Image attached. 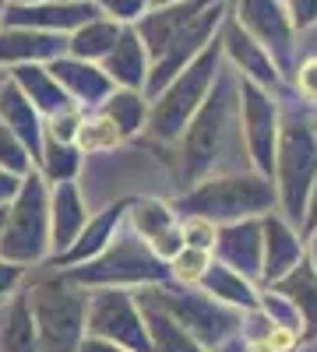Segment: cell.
I'll return each instance as SVG.
<instances>
[{
  "instance_id": "cell-37",
  "label": "cell",
  "mask_w": 317,
  "mask_h": 352,
  "mask_svg": "<svg viewBox=\"0 0 317 352\" xmlns=\"http://www.w3.org/2000/svg\"><path fill=\"white\" fill-rule=\"evenodd\" d=\"M184 243L187 247H201V250H215V232L219 226L212 219H201V215H184Z\"/></svg>"
},
{
  "instance_id": "cell-9",
  "label": "cell",
  "mask_w": 317,
  "mask_h": 352,
  "mask_svg": "<svg viewBox=\"0 0 317 352\" xmlns=\"http://www.w3.org/2000/svg\"><path fill=\"white\" fill-rule=\"evenodd\" d=\"M0 257L25 268H39L53 257L50 240V184L32 169L21 180L18 194L8 201V222L0 236Z\"/></svg>"
},
{
  "instance_id": "cell-6",
  "label": "cell",
  "mask_w": 317,
  "mask_h": 352,
  "mask_svg": "<svg viewBox=\"0 0 317 352\" xmlns=\"http://www.w3.org/2000/svg\"><path fill=\"white\" fill-rule=\"evenodd\" d=\"M222 32V28H219ZM226 64V53H222V39L215 36L205 50H201L194 60L173 78L162 92L152 99V109H149V134L155 141H166V144H177L180 134L187 131L190 116L201 109V102L208 99V92L215 88V78Z\"/></svg>"
},
{
  "instance_id": "cell-46",
  "label": "cell",
  "mask_w": 317,
  "mask_h": 352,
  "mask_svg": "<svg viewBox=\"0 0 317 352\" xmlns=\"http://www.w3.org/2000/svg\"><path fill=\"white\" fill-rule=\"evenodd\" d=\"M152 8H166V4H177V0H149Z\"/></svg>"
},
{
  "instance_id": "cell-25",
  "label": "cell",
  "mask_w": 317,
  "mask_h": 352,
  "mask_svg": "<svg viewBox=\"0 0 317 352\" xmlns=\"http://www.w3.org/2000/svg\"><path fill=\"white\" fill-rule=\"evenodd\" d=\"M272 289H278L282 296H289V303L300 310L303 320V335L300 342H317V268L310 264V257H303L293 272H285Z\"/></svg>"
},
{
  "instance_id": "cell-39",
  "label": "cell",
  "mask_w": 317,
  "mask_h": 352,
  "mask_svg": "<svg viewBox=\"0 0 317 352\" xmlns=\"http://www.w3.org/2000/svg\"><path fill=\"white\" fill-rule=\"evenodd\" d=\"M28 272H32V268H25V264H14V261H8V257H0V303L11 300L14 292L28 282Z\"/></svg>"
},
{
  "instance_id": "cell-1",
  "label": "cell",
  "mask_w": 317,
  "mask_h": 352,
  "mask_svg": "<svg viewBox=\"0 0 317 352\" xmlns=\"http://www.w3.org/2000/svg\"><path fill=\"white\" fill-rule=\"evenodd\" d=\"M233 11V0H177L166 8H149L134 21L152 56V71L145 81V96L155 99L194 56L205 50Z\"/></svg>"
},
{
  "instance_id": "cell-12",
  "label": "cell",
  "mask_w": 317,
  "mask_h": 352,
  "mask_svg": "<svg viewBox=\"0 0 317 352\" xmlns=\"http://www.w3.org/2000/svg\"><path fill=\"white\" fill-rule=\"evenodd\" d=\"M233 14L272 53L275 67L289 81L296 67V25L282 0H233Z\"/></svg>"
},
{
  "instance_id": "cell-21",
  "label": "cell",
  "mask_w": 317,
  "mask_h": 352,
  "mask_svg": "<svg viewBox=\"0 0 317 352\" xmlns=\"http://www.w3.org/2000/svg\"><path fill=\"white\" fill-rule=\"evenodd\" d=\"M99 64L113 78L117 88H141V92H145V81H149V71H152V56H149L145 39L138 36L134 25H124L120 39L113 43V50L102 56Z\"/></svg>"
},
{
  "instance_id": "cell-8",
  "label": "cell",
  "mask_w": 317,
  "mask_h": 352,
  "mask_svg": "<svg viewBox=\"0 0 317 352\" xmlns=\"http://www.w3.org/2000/svg\"><path fill=\"white\" fill-rule=\"evenodd\" d=\"M74 282H81L85 289H99V285H124V289H141V285H155V282H169V261L159 257L138 232L124 222L120 232L113 236V243L96 254L92 261L64 268Z\"/></svg>"
},
{
  "instance_id": "cell-17",
  "label": "cell",
  "mask_w": 317,
  "mask_h": 352,
  "mask_svg": "<svg viewBox=\"0 0 317 352\" xmlns=\"http://www.w3.org/2000/svg\"><path fill=\"white\" fill-rule=\"evenodd\" d=\"M67 53V36L25 25H0V71L21 64H50Z\"/></svg>"
},
{
  "instance_id": "cell-27",
  "label": "cell",
  "mask_w": 317,
  "mask_h": 352,
  "mask_svg": "<svg viewBox=\"0 0 317 352\" xmlns=\"http://www.w3.org/2000/svg\"><path fill=\"white\" fill-rule=\"evenodd\" d=\"M149 109H152V99L141 92V88H113L99 106V113L120 131L124 141L138 138L141 131H149Z\"/></svg>"
},
{
  "instance_id": "cell-4",
  "label": "cell",
  "mask_w": 317,
  "mask_h": 352,
  "mask_svg": "<svg viewBox=\"0 0 317 352\" xmlns=\"http://www.w3.org/2000/svg\"><path fill=\"white\" fill-rule=\"evenodd\" d=\"M173 208L184 215H201L212 219L215 226L240 222V219H261L278 208L275 197V180L257 169H229V173H212L205 180L187 187Z\"/></svg>"
},
{
  "instance_id": "cell-10",
  "label": "cell",
  "mask_w": 317,
  "mask_h": 352,
  "mask_svg": "<svg viewBox=\"0 0 317 352\" xmlns=\"http://www.w3.org/2000/svg\"><path fill=\"white\" fill-rule=\"evenodd\" d=\"M85 328H89V335H99V338H109L117 345H127L131 352H152L145 310H141L134 289H124V285L89 289Z\"/></svg>"
},
{
  "instance_id": "cell-50",
  "label": "cell",
  "mask_w": 317,
  "mask_h": 352,
  "mask_svg": "<svg viewBox=\"0 0 317 352\" xmlns=\"http://www.w3.org/2000/svg\"><path fill=\"white\" fill-rule=\"evenodd\" d=\"M4 74H8V71H0V81H4Z\"/></svg>"
},
{
  "instance_id": "cell-49",
  "label": "cell",
  "mask_w": 317,
  "mask_h": 352,
  "mask_svg": "<svg viewBox=\"0 0 317 352\" xmlns=\"http://www.w3.org/2000/svg\"><path fill=\"white\" fill-rule=\"evenodd\" d=\"M310 116H314V131H317V109H310Z\"/></svg>"
},
{
  "instance_id": "cell-32",
  "label": "cell",
  "mask_w": 317,
  "mask_h": 352,
  "mask_svg": "<svg viewBox=\"0 0 317 352\" xmlns=\"http://www.w3.org/2000/svg\"><path fill=\"white\" fill-rule=\"evenodd\" d=\"M74 144H78L85 155H102V152L120 148L124 138H120V131L113 127L99 109H89V113H85V120H81V127H78Z\"/></svg>"
},
{
  "instance_id": "cell-33",
  "label": "cell",
  "mask_w": 317,
  "mask_h": 352,
  "mask_svg": "<svg viewBox=\"0 0 317 352\" xmlns=\"http://www.w3.org/2000/svg\"><path fill=\"white\" fill-rule=\"evenodd\" d=\"M212 261H215L212 250H201V247H187L184 243L177 254L169 257V275H173V282H180V285H201V278H205Z\"/></svg>"
},
{
  "instance_id": "cell-40",
  "label": "cell",
  "mask_w": 317,
  "mask_h": 352,
  "mask_svg": "<svg viewBox=\"0 0 317 352\" xmlns=\"http://www.w3.org/2000/svg\"><path fill=\"white\" fill-rule=\"evenodd\" d=\"M285 11H289L296 32H307V28L317 25V0H282Z\"/></svg>"
},
{
  "instance_id": "cell-36",
  "label": "cell",
  "mask_w": 317,
  "mask_h": 352,
  "mask_svg": "<svg viewBox=\"0 0 317 352\" xmlns=\"http://www.w3.org/2000/svg\"><path fill=\"white\" fill-rule=\"evenodd\" d=\"M85 113H89V109L67 106V109H61V113L46 116V134L56 138V141H74V138H78V127H81V120H85Z\"/></svg>"
},
{
  "instance_id": "cell-15",
  "label": "cell",
  "mask_w": 317,
  "mask_h": 352,
  "mask_svg": "<svg viewBox=\"0 0 317 352\" xmlns=\"http://www.w3.org/2000/svg\"><path fill=\"white\" fill-rule=\"evenodd\" d=\"M215 261H222L226 268L240 272L243 278L261 285V268H265V232L261 219H240L226 222L215 232Z\"/></svg>"
},
{
  "instance_id": "cell-2",
  "label": "cell",
  "mask_w": 317,
  "mask_h": 352,
  "mask_svg": "<svg viewBox=\"0 0 317 352\" xmlns=\"http://www.w3.org/2000/svg\"><path fill=\"white\" fill-rule=\"evenodd\" d=\"M177 144H180V180L187 187H194L212 173H229L226 166L229 155L237 152L247 155V144L240 134V74L229 64H222L215 88L190 116Z\"/></svg>"
},
{
  "instance_id": "cell-18",
  "label": "cell",
  "mask_w": 317,
  "mask_h": 352,
  "mask_svg": "<svg viewBox=\"0 0 317 352\" xmlns=\"http://www.w3.org/2000/svg\"><path fill=\"white\" fill-rule=\"evenodd\" d=\"M124 219H127V201L106 204V208L92 212L89 222H85V229L74 236V243H71L67 250H61V254H53L50 264H53V268H74V264L92 261L96 254H102V250L113 243V236L120 232Z\"/></svg>"
},
{
  "instance_id": "cell-3",
  "label": "cell",
  "mask_w": 317,
  "mask_h": 352,
  "mask_svg": "<svg viewBox=\"0 0 317 352\" xmlns=\"http://www.w3.org/2000/svg\"><path fill=\"white\" fill-rule=\"evenodd\" d=\"M25 292L43 352H78L81 338L89 335V328H85L89 289L74 282L64 268H53L46 261L39 264V272H28Z\"/></svg>"
},
{
  "instance_id": "cell-28",
  "label": "cell",
  "mask_w": 317,
  "mask_h": 352,
  "mask_svg": "<svg viewBox=\"0 0 317 352\" xmlns=\"http://www.w3.org/2000/svg\"><path fill=\"white\" fill-rule=\"evenodd\" d=\"M201 289H205L208 296H215L219 303L237 307V310H257V307H261V285L243 278L233 268H226L222 261H212L208 264L205 278H201Z\"/></svg>"
},
{
  "instance_id": "cell-14",
  "label": "cell",
  "mask_w": 317,
  "mask_h": 352,
  "mask_svg": "<svg viewBox=\"0 0 317 352\" xmlns=\"http://www.w3.org/2000/svg\"><path fill=\"white\" fill-rule=\"evenodd\" d=\"M141 240H145L159 257H173L184 247V222L173 204L159 197H131L127 201V219H124Z\"/></svg>"
},
{
  "instance_id": "cell-11",
  "label": "cell",
  "mask_w": 317,
  "mask_h": 352,
  "mask_svg": "<svg viewBox=\"0 0 317 352\" xmlns=\"http://www.w3.org/2000/svg\"><path fill=\"white\" fill-rule=\"evenodd\" d=\"M282 131V106L275 92L240 78V134L247 144V159L257 173H275V144Z\"/></svg>"
},
{
  "instance_id": "cell-19",
  "label": "cell",
  "mask_w": 317,
  "mask_h": 352,
  "mask_svg": "<svg viewBox=\"0 0 317 352\" xmlns=\"http://www.w3.org/2000/svg\"><path fill=\"white\" fill-rule=\"evenodd\" d=\"M261 232H265V268H261V285H275L285 272H293L307 257V240L296 226H289L278 208L261 215Z\"/></svg>"
},
{
  "instance_id": "cell-35",
  "label": "cell",
  "mask_w": 317,
  "mask_h": 352,
  "mask_svg": "<svg viewBox=\"0 0 317 352\" xmlns=\"http://www.w3.org/2000/svg\"><path fill=\"white\" fill-rule=\"evenodd\" d=\"M289 88H293V99H300L303 106L317 109V53L296 60L293 78H289Z\"/></svg>"
},
{
  "instance_id": "cell-20",
  "label": "cell",
  "mask_w": 317,
  "mask_h": 352,
  "mask_svg": "<svg viewBox=\"0 0 317 352\" xmlns=\"http://www.w3.org/2000/svg\"><path fill=\"white\" fill-rule=\"evenodd\" d=\"M50 71L56 74V81L64 85V92L74 99V106L81 109H99L102 99L113 92V78L102 71V64L96 60H81V56H56V60H50Z\"/></svg>"
},
{
  "instance_id": "cell-48",
  "label": "cell",
  "mask_w": 317,
  "mask_h": 352,
  "mask_svg": "<svg viewBox=\"0 0 317 352\" xmlns=\"http://www.w3.org/2000/svg\"><path fill=\"white\" fill-rule=\"evenodd\" d=\"M4 8H8V0H0V25H4Z\"/></svg>"
},
{
  "instance_id": "cell-23",
  "label": "cell",
  "mask_w": 317,
  "mask_h": 352,
  "mask_svg": "<svg viewBox=\"0 0 317 352\" xmlns=\"http://www.w3.org/2000/svg\"><path fill=\"white\" fill-rule=\"evenodd\" d=\"M0 120H4L21 141L28 152H39L43 148V138H46V116L32 106V99H28L21 88L11 81V74H4V81H0Z\"/></svg>"
},
{
  "instance_id": "cell-13",
  "label": "cell",
  "mask_w": 317,
  "mask_h": 352,
  "mask_svg": "<svg viewBox=\"0 0 317 352\" xmlns=\"http://www.w3.org/2000/svg\"><path fill=\"white\" fill-rule=\"evenodd\" d=\"M219 39H222V53H226V64L233 67L240 78H247V81H254V85H261V88H268V92H285V81L282 78V71L275 67V60H272V53L257 43L247 28L237 21V14L229 11L226 14V21H222V32H219Z\"/></svg>"
},
{
  "instance_id": "cell-34",
  "label": "cell",
  "mask_w": 317,
  "mask_h": 352,
  "mask_svg": "<svg viewBox=\"0 0 317 352\" xmlns=\"http://www.w3.org/2000/svg\"><path fill=\"white\" fill-rule=\"evenodd\" d=\"M0 166L18 173V176H28V173L36 169V155L25 148V141L4 120H0Z\"/></svg>"
},
{
  "instance_id": "cell-29",
  "label": "cell",
  "mask_w": 317,
  "mask_h": 352,
  "mask_svg": "<svg viewBox=\"0 0 317 352\" xmlns=\"http://www.w3.org/2000/svg\"><path fill=\"white\" fill-rule=\"evenodd\" d=\"M120 32H124L120 21H113L106 14H96V18L78 25L74 32L67 36V53L71 56H81V60H96L99 64L102 56L113 50V43L120 39Z\"/></svg>"
},
{
  "instance_id": "cell-5",
  "label": "cell",
  "mask_w": 317,
  "mask_h": 352,
  "mask_svg": "<svg viewBox=\"0 0 317 352\" xmlns=\"http://www.w3.org/2000/svg\"><path fill=\"white\" fill-rule=\"evenodd\" d=\"M275 197H278V215L303 232L307 219V201L310 187L317 180V131L310 106L300 102L282 109V131L275 144Z\"/></svg>"
},
{
  "instance_id": "cell-44",
  "label": "cell",
  "mask_w": 317,
  "mask_h": 352,
  "mask_svg": "<svg viewBox=\"0 0 317 352\" xmlns=\"http://www.w3.org/2000/svg\"><path fill=\"white\" fill-rule=\"evenodd\" d=\"M307 257H310V264L317 268V226L307 232Z\"/></svg>"
},
{
  "instance_id": "cell-26",
  "label": "cell",
  "mask_w": 317,
  "mask_h": 352,
  "mask_svg": "<svg viewBox=\"0 0 317 352\" xmlns=\"http://www.w3.org/2000/svg\"><path fill=\"white\" fill-rule=\"evenodd\" d=\"M8 74H11V81L21 88V92L32 99V106L43 116H53V113L74 106V99L64 92V85L56 81V74L50 71V64H21V67H11Z\"/></svg>"
},
{
  "instance_id": "cell-30",
  "label": "cell",
  "mask_w": 317,
  "mask_h": 352,
  "mask_svg": "<svg viewBox=\"0 0 317 352\" xmlns=\"http://www.w3.org/2000/svg\"><path fill=\"white\" fill-rule=\"evenodd\" d=\"M85 166V152L74 141H56V138H43V148L36 152V173L46 184H64V180H78V173Z\"/></svg>"
},
{
  "instance_id": "cell-24",
  "label": "cell",
  "mask_w": 317,
  "mask_h": 352,
  "mask_svg": "<svg viewBox=\"0 0 317 352\" xmlns=\"http://www.w3.org/2000/svg\"><path fill=\"white\" fill-rule=\"evenodd\" d=\"M0 352H43L25 285L0 303Z\"/></svg>"
},
{
  "instance_id": "cell-43",
  "label": "cell",
  "mask_w": 317,
  "mask_h": 352,
  "mask_svg": "<svg viewBox=\"0 0 317 352\" xmlns=\"http://www.w3.org/2000/svg\"><path fill=\"white\" fill-rule=\"evenodd\" d=\"M317 226V180L310 187V201H307V219H303V240H307V232Z\"/></svg>"
},
{
  "instance_id": "cell-31",
  "label": "cell",
  "mask_w": 317,
  "mask_h": 352,
  "mask_svg": "<svg viewBox=\"0 0 317 352\" xmlns=\"http://www.w3.org/2000/svg\"><path fill=\"white\" fill-rule=\"evenodd\" d=\"M141 310H145V324H149V338H152V352H212L208 345H201L190 331H184L177 320H173L166 310L138 300Z\"/></svg>"
},
{
  "instance_id": "cell-16",
  "label": "cell",
  "mask_w": 317,
  "mask_h": 352,
  "mask_svg": "<svg viewBox=\"0 0 317 352\" xmlns=\"http://www.w3.org/2000/svg\"><path fill=\"white\" fill-rule=\"evenodd\" d=\"M96 14H102L96 0H39V4H8L4 25H25V28L71 36L78 25H85Z\"/></svg>"
},
{
  "instance_id": "cell-38",
  "label": "cell",
  "mask_w": 317,
  "mask_h": 352,
  "mask_svg": "<svg viewBox=\"0 0 317 352\" xmlns=\"http://www.w3.org/2000/svg\"><path fill=\"white\" fill-rule=\"evenodd\" d=\"M96 8H99L106 18L120 21V25H134L152 4H149V0H96Z\"/></svg>"
},
{
  "instance_id": "cell-45",
  "label": "cell",
  "mask_w": 317,
  "mask_h": 352,
  "mask_svg": "<svg viewBox=\"0 0 317 352\" xmlns=\"http://www.w3.org/2000/svg\"><path fill=\"white\" fill-rule=\"evenodd\" d=\"M4 222H8V204H0V236H4Z\"/></svg>"
},
{
  "instance_id": "cell-7",
  "label": "cell",
  "mask_w": 317,
  "mask_h": 352,
  "mask_svg": "<svg viewBox=\"0 0 317 352\" xmlns=\"http://www.w3.org/2000/svg\"><path fill=\"white\" fill-rule=\"evenodd\" d=\"M134 292H138V300L166 310L184 331H190L208 349H219L222 342L240 335V328H243V310L219 303L201 285H180L169 278V282H155V285H141Z\"/></svg>"
},
{
  "instance_id": "cell-41",
  "label": "cell",
  "mask_w": 317,
  "mask_h": 352,
  "mask_svg": "<svg viewBox=\"0 0 317 352\" xmlns=\"http://www.w3.org/2000/svg\"><path fill=\"white\" fill-rule=\"evenodd\" d=\"M78 352H131V349H127V345H117V342H109V338H99V335H85Z\"/></svg>"
},
{
  "instance_id": "cell-47",
  "label": "cell",
  "mask_w": 317,
  "mask_h": 352,
  "mask_svg": "<svg viewBox=\"0 0 317 352\" xmlns=\"http://www.w3.org/2000/svg\"><path fill=\"white\" fill-rule=\"evenodd\" d=\"M8 4H39V0H8Z\"/></svg>"
},
{
  "instance_id": "cell-22",
  "label": "cell",
  "mask_w": 317,
  "mask_h": 352,
  "mask_svg": "<svg viewBox=\"0 0 317 352\" xmlns=\"http://www.w3.org/2000/svg\"><path fill=\"white\" fill-rule=\"evenodd\" d=\"M89 208L78 180H64V184H50V240H53V254H61L74 243V236L89 222Z\"/></svg>"
},
{
  "instance_id": "cell-42",
  "label": "cell",
  "mask_w": 317,
  "mask_h": 352,
  "mask_svg": "<svg viewBox=\"0 0 317 352\" xmlns=\"http://www.w3.org/2000/svg\"><path fill=\"white\" fill-rule=\"evenodd\" d=\"M21 180H25V176H18V173H11V169L0 166V204H8V201L18 194Z\"/></svg>"
}]
</instances>
